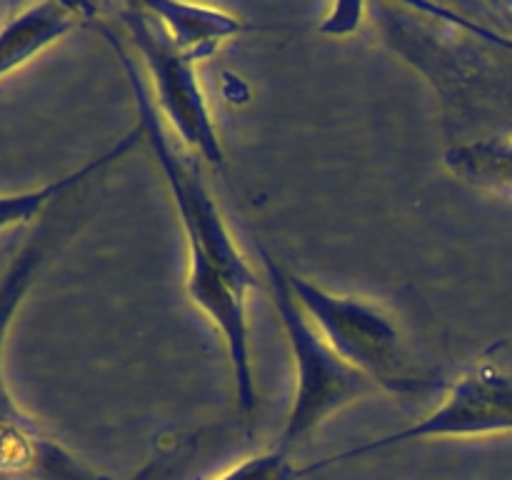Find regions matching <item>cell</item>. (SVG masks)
Listing matches in <instances>:
<instances>
[{
    "label": "cell",
    "mask_w": 512,
    "mask_h": 480,
    "mask_svg": "<svg viewBox=\"0 0 512 480\" xmlns=\"http://www.w3.org/2000/svg\"><path fill=\"white\" fill-rule=\"evenodd\" d=\"M90 15V5L75 3H35L10 10L0 23V80L93 20Z\"/></svg>",
    "instance_id": "cell-6"
},
{
    "label": "cell",
    "mask_w": 512,
    "mask_h": 480,
    "mask_svg": "<svg viewBox=\"0 0 512 480\" xmlns=\"http://www.w3.org/2000/svg\"><path fill=\"white\" fill-rule=\"evenodd\" d=\"M65 198H60L35 223L8 263L0 268V475L5 478L103 480L90 473L75 455L40 428L38 420L20 408L5 375V345L15 313L38 280L40 270L68 235L70 215L63 208Z\"/></svg>",
    "instance_id": "cell-2"
},
{
    "label": "cell",
    "mask_w": 512,
    "mask_h": 480,
    "mask_svg": "<svg viewBox=\"0 0 512 480\" xmlns=\"http://www.w3.org/2000/svg\"><path fill=\"white\" fill-rule=\"evenodd\" d=\"M285 280L293 298L330 348L345 363L368 375L378 388L390 393H420L435 388V383L415 378L408 370L398 325L380 305L355 295L330 293L323 285L290 270H285Z\"/></svg>",
    "instance_id": "cell-4"
},
{
    "label": "cell",
    "mask_w": 512,
    "mask_h": 480,
    "mask_svg": "<svg viewBox=\"0 0 512 480\" xmlns=\"http://www.w3.org/2000/svg\"><path fill=\"white\" fill-rule=\"evenodd\" d=\"M260 258H263V268L268 273L275 310H278L295 365V395L278 445L280 450L288 453V448L308 438L323 420H328L330 415L338 413L353 400L375 393L378 385L368 375L345 363L330 348L328 340L320 335V330L310 323L308 315L290 293L283 265L265 248H260Z\"/></svg>",
    "instance_id": "cell-3"
},
{
    "label": "cell",
    "mask_w": 512,
    "mask_h": 480,
    "mask_svg": "<svg viewBox=\"0 0 512 480\" xmlns=\"http://www.w3.org/2000/svg\"><path fill=\"white\" fill-rule=\"evenodd\" d=\"M100 33L123 65L135 110H138V133L153 153L180 215V228H183L185 245H188L185 290H188L190 300L208 315L210 323L223 335L230 370H233L238 408L243 415H250L258 405V388H255L245 300H248V293L260 288L258 273L240 253L233 233L220 215L213 193L200 175V168L193 160L185 158L165 133L163 115L145 83L143 68L118 43V35L108 25H100Z\"/></svg>",
    "instance_id": "cell-1"
},
{
    "label": "cell",
    "mask_w": 512,
    "mask_h": 480,
    "mask_svg": "<svg viewBox=\"0 0 512 480\" xmlns=\"http://www.w3.org/2000/svg\"><path fill=\"white\" fill-rule=\"evenodd\" d=\"M0 23H3V18H0Z\"/></svg>",
    "instance_id": "cell-11"
},
{
    "label": "cell",
    "mask_w": 512,
    "mask_h": 480,
    "mask_svg": "<svg viewBox=\"0 0 512 480\" xmlns=\"http://www.w3.org/2000/svg\"><path fill=\"white\" fill-rule=\"evenodd\" d=\"M145 10L163 25L168 38L198 60L210 58L223 40L248 30L243 18L220 8L185 3H145Z\"/></svg>",
    "instance_id": "cell-7"
},
{
    "label": "cell",
    "mask_w": 512,
    "mask_h": 480,
    "mask_svg": "<svg viewBox=\"0 0 512 480\" xmlns=\"http://www.w3.org/2000/svg\"><path fill=\"white\" fill-rule=\"evenodd\" d=\"M120 18L143 58V70L153 80V100L160 115L168 120L185 148L193 150L213 168H223V143L195 68L200 60L180 50L168 38L163 25H155V18L148 15L143 5L120 8Z\"/></svg>",
    "instance_id": "cell-5"
},
{
    "label": "cell",
    "mask_w": 512,
    "mask_h": 480,
    "mask_svg": "<svg viewBox=\"0 0 512 480\" xmlns=\"http://www.w3.org/2000/svg\"><path fill=\"white\" fill-rule=\"evenodd\" d=\"M298 475V470L290 465L288 453L275 448L243 460V463L230 468L228 473H223L215 480H295Z\"/></svg>",
    "instance_id": "cell-10"
},
{
    "label": "cell",
    "mask_w": 512,
    "mask_h": 480,
    "mask_svg": "<svg viewBox=\"0 0 512 480\" xmlns=\"http://www.w3.org/2000/svg\"><path fill=\"white\" fill-rule=\"evenodd\" d=\"M140 143V133L133 130L125 138H120L118 143L113 145L110 150H105L103 155L98 158L88 160L85 165H80L78 170L73 173L63 175L58 180H50V183L40 185V188L33 190H20V193H0V233L10 228H18V225H28V223H38L60 198H65L68 193H73L78 185H83L85 180L93 178L95 173L110 165L113 160L123 158L128 150H133L135 145Z\"/></svg>",
    "instance_id": "cell-8"
},
{
    "label": "cell",
    "mask_w": 512,
    "mask_h": 480,
    "mask_svg": "<svg viewBox=\"0 0 512 480\" xmlns=\"http://www.w3.org/2000/svg\"><path fill=\"white\" fill-rule=\"evenodd\" d=\"M445 168L475 188L512 195V138L455 145L445 153Z\"/></svg>",
    "instance_id": "cell-9"
}]
</instances>
